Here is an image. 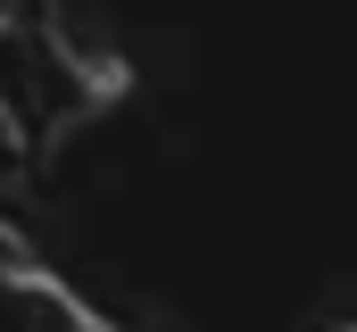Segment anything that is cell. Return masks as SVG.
<instances>
[{
    "mask_svg": "<svg viewBox=\"0 0 357 332\" xmlns=\"http://www.w3.org/2000/svg\"><path fill=\"white\" fill-rule=\"evenodd\" d=\"M133 67L75 25L67 0H0V133L17 166L59 158L108 100H125Z\"/></svg>",
    "mask_w": 357,
    "mask_h": 332,
    "instance_id": "6da1fadb",
    "label": "cell"
},
{
    "mask_svg": "<svg viewBox=\"0 0 357 332\" xmlns=\"http://www.w3.org/2000/svg\"><path fill=\"white\" fill-rule=\"evenodd\" d=\"M0 332H116V324L91 316L59 274H42V257H25L0 274Z\"/></svg>",
    "mask_w": 357,
    "mask_h": 332,
    "instance_id": "7a4b0ae2",
    "label": "cell"
},
{
    "mask_svg": "<svg viewBox=\"0 0 357 332\" xmlns=\"http://www.w3.org/2000/svg\"><path fill=\"white\" fill-rule=\"evenodd\" d=\"M25 257H33V249H25V233H8V225H0V274H8V266H25Z\"/></svg>",
    "mask_w": 357,
    "mask_h": 332,
    "instance_id": "3957f363",
    "label": "cell"
},
{
    "mask_svg": "<svg viewBox=\"0 0 357 332\" xmlns=\"http://www.w3.org/2000/svg\"><path fill=\"white\" fill-rule=\"evenodd\" d=\"M316 332H341V324H316Z\"/></svg>",
    "mask_w": 357,
    "mask_h": 332,
    "instance_id": "277c9868",
    "label": "cell"
}]
</instances>
